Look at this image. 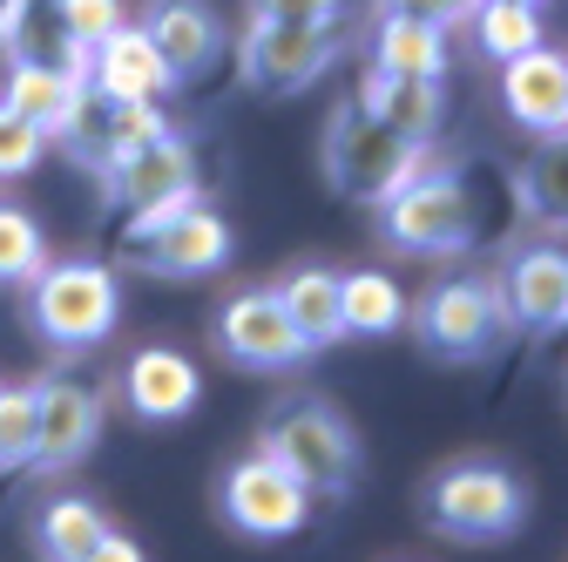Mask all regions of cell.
I'll use <instances>...</instances> for the list:
<instances>
[{"mask_svg":"<svg viewBox=\"0 0 568 562\" xmlns=\"http://www.w3.org/2000/svg\"><path fill=\"white\" fill-rule=\"evenodd\" d=\"M419 170H434V157H426L419 136L379 122V116L359 109V102L332 109V122H325V177H332L338 197L379 210V203H386L399 183H413Z\"/></svg>","mask_w":568,"mask_h":562,"instance_id":"cell-1","label":"cell"},{"mask_svg":"<svg viewBox=\"0 0 568 562\" xmlns=\"http://www.w3.org/2000/svg\"><path fill=\"white\" fill-rule=\"evenodd\" d=\"M264 454L292 468L312 495H345L359 481V434L345 428V413L318 393H284L264 420Z\"/></svg>","mask_w":568,"mask_h":562,"instance_id":"cell-2","label":"cell"},{"mask_svg":"<svg viewBox=\"0 0 568 562\" xmlns=\"http://www.w3.org/2000/svg\"><path fill=\"white\" fill-rule=\"evenodd\" d=\"M122 312V285L115 271L95 258H68V264H41L28 278V319L48 345L61 353H82V345H102L115 332Z\"/></svg>","mask_w":568,"mask_h":562,"instance_id":"cell-3","label":"cell"},{"mask_svg":"<svg viewBox=\"0 0 568 562\" xmlns=\"http://www.w3.org/2000/svg\"><path fill=\"white\" fill-rule=\"evenodd\" d=\"M379 231L393 251L406 258H460L474 251V197H467V170H419L413 183H399L379 203Z\"/></svg>","mask_w":568,"mask_h":562,"instance_id":"cell-4","label":"cell"},{"mask_svg":"<svg viewBox=\"0 0 568 562\" xmlns=\"http://www.w3.org/2000/svg\"><path fill=\"white\" fill-rule=\"evenodd\" d=\"M528 515L521 481L501 461H454L426 481V522L454 542H494V535H515Z\"/></svg>","mask_w":568,"mask_h":562,"instance_id":"cell-5","label":"cell"},{"mask_svg":"<svg viewBox=\"0 0 568 562\" xmlns=\"http://www.w3.org/2000/svg\"><path fill=\"white\" fill-rule=\"evenodd\" d=\"M122 251L150 278H210L231 258V224L210 203L190 197V203H170V210H135L129 231H122Z\"/></svg>","mask_w":568,"mask_h":562,"instance_id":"cell-6","label":"cell"},{"mask_svg":"<svg viewBox=\"0 0 568 562\" xmlns=\"http://www.w3.org/2000/svg\"><path fill=\"white\" fill-rule=\"evenodd\" d=\"M338 41H332V21H264L251 14L244 41H237V76L257 89V96H298L305 82H318L332 68Z\"/></svg>","mask_w":568,"mask_h":562,"instance_id":"cell-7","label":"cell"},{"mask_svg":"<svg viewBox=\"0 0 568 562\" xmlns=\"http://www.w3.org/2000/svg\"><path fill=\"white\" fill-rule=\"evenodd\" d=\"M419 339L440 360H487L508 339V305L494 278H447L419 299Z\"/></svg>","mask_w":568,"mask_h":562,"instance_id":"cell-8","label":"cell"},{"mask_svg":"<svg viewBox=\"0 0 568 562\" xmlns=\"http://www.w3.org/2000/svg\"><path fill=\"white\" fill-rule=\"evenodd\" d=\"M203 190V170H196V150L183 143L176 129L150 136V143H135L122 150L109 170H102V197L122 203L129 218L135 210H170V203H190Z\"/></svg>","mask_w":568,"mask_h":562,"instance_id":"cell-9","label":"cell"},{"mask_svg":"<svg viewBox=\"0 0 568 562\" xmlns=\"http://www.w3.org/2000/svg\"><path fill=\"white\" fill-rule=\"evenodd\" d=\"M305 515H312V488H305L292 468H277L264 448L224 474V522H231L237 535L271 542V535L305 529Z\"/></svg>","mask_w":568,"mask_h":562,"instance_id":"cell-10","label":"cell"},{"mask_svg":"<svg viewBox=\"0 0 568 562\" xmlns=\"http://www.w3.org/2000/svg\"><path fill=\"white\" fill-rule=\"evenodd\" d=\"M217 345H224V360L244 367V373H284V367L305 360V339L292 332V319H284V305H277L271 285H251V292H237L224 305Z\"/></svg>","mask_w":568,"mask_h":562,"instance_id":"cell-11","label":"cell"},{"mask_svg":"<svg viewBox=\"0 0 568 562\" xmlns=\"http://www.w3.org/2000/svg\"><path fill=\"white\" fill-rule=\"evenodd\" d=\"M102 434V400L82 380H41L34 387V474H68Z\"/></svg>","mask_w":568,"mask_h":562,"instance_id":"cell-12","label":"cell"},{"mask_svg":"<svg viewBox=\"0 0 568 562\" xmlns=\"http://www.w3.org/2000/svg\"><path fill=\"white\" fill-rule=\"evenodd\" d=\"M501 305H508V325H521V332H561V319H568L561 244H515L508 278H501Z\"/></svg>","mask_w":568,"mask_h":562,"instance_id":"cell-13","label":"cell"},{"mask_svg":"<svg viewBox=\"0 0 568 562\" xmlns=\"http://www.w3.org/2000/svg\"><path fill=\"white\" fill-rule=\"evenodd\" d=\"M89 89L109 96V102H142V96H170L176 76H170V61L156 54L150 28H109L95 48H89Z\"/></svg>","mask_w":568,"mask_h":562,"instance_id":"cell-14","label":"cell"},{"mask_svg":"<svg viewBox=\"0 0 568 562\" xmlns=\"http://www.w3.org/2000/svg\"><path fill=\"white\" fill-rule=\"evenodd\" d=\"M501 102L521 129L561 143V122H568V61L555 48H528V54H508L501 61Z\"/></svg>","mask_w":568,"mask_h":562,"instance_id":"cell-15","label":"cell"},{"mask_svg":"<svg viewBox=\"0 0 568 562\" xmlns=\"http://www.w3.org/2000/svg\"><path fill=\"white\" fill-rule=\"evenodd\" d=\"M203 380H196V360L176 353V345H142V353L122 367V400L135 420H183L196 407Z\"/></svg>","mask_w":568,"mask_h":562,"instance_id":"cell-16","label":"cell"},{"mask_svg":"<svg viewBox=\"0 0 568 562\" xmlns=\"http://www.w3.org/2000/svg\"><path fill=\"white\" fill-rule=\"evenodd\" d=\"M142 28H150V41H156V54L170 61L176 82H196L203 68L224 54V28H217V14H210L203 0H156Z\"/></svg>","mask_w":568,"mask_h":562,"instance_id":"cell-17","label":"cell"},{"mask_svg":"<svg viewBox=\"0 0 568 562\" xmlns=\"http://www.w3.org/2000/svg\"><path fill=\"white\" fill-rule=\"evenodd\" d=\"M359 109H373L379 122L434 143L440 136V116H447V96H440V76H393V68H366L359 76Z\"/></svg>","mask_w":568,"mask_h":562,"instance_id":"cell-18","label":"cell"},{"mask_svg":"<svg viewBox=\"0 0 568 562\" xmlns=\"http://www.w3.org/2000/svg\"><path fill=\"white\" fill-rule=\"evenodd\" d=\"M277 305H284V319H292V332L305 339V353H318V345H332V339H345V325H338V271H318V264H298L292 278H277Z\"/></svg>","mask_w":568,"mask_h":562,"instance_id":"cell-19","label":"cell"},{"mask_svg":"<svg viewBox=\"0 0 568 562\" xmlns=\"http://www.w3.org/2000/svg\"><path fill=\"white\" fill-rule=\"evenodd\" d=\"M82 82L68 76V68H48V61H8V89H0V109L28 116L41 136H54L68 122V109H75Z\"/></svg>","mask_w":568,"mask_h":562,"instance_id":"cell-20","label":"cell"},{"mask_svg":"<svg viewBox=\"0 0 568 562\" xmlns=\"http://www.w3.org/2000/svg\"><path fill=\"white\" fill-rule=\"evenodd\" d=\"M373 68H393V76H447V28L386 8L379 41H373Z\"/></svg>","mask_w":568,"mask_h":562,"instance_id":"cell-21","label":"cell"},{"mask_svg":"<svg viewBox=\"0 0 568 562\" xmlns=\"http://www.w3.org/2000/svg\"><path fill=\"white\" fill-rule=\"evenodd\" d=\"M399 319H406V292L386 271H345L338 278V325L345 332L386 339V332H399Z\"/></svg>","mask_w":568,"mask_h":562,"instance_id":"cell-22","label":"cell"},{"mask_svg":"<svg viewBox=\"0 0 568 562\" xmlns=\"http://www.w3.org/2000/svg\"><path fill=\"white\" fill-rule=\"evenodd\" d=\"M102 529H109V522H102V509H95V502L61 495V502H48V509H41L34 542H41V555H54V562H82V555H95Z\"/></svg>","mask_w":568,"mask_h":562,"instance_id":"cell-23","label":"cell"},{"mask_svg":"<svg viewBox=\"0 0 568 562\" xmlns=\"http://www.w3.org/2000/svg\"><path fill=\"white\" fill-rule=\"evenodd\" d=\"M474 28V48L487 61H508V54H528L541 41V8H521V0H480V8L467 14Z\"/></svg>","mask_w":568,"mask_h":562,"instance_id":"cell-24","label":"cell"},{"mask_svg":"<svg viewBox=\"0 0 568 562\" xmlns=\"http://www.w3.org/2000/svg\"><path fill=\"white\" fill-rule=\"evenodd\" d=\"M48 264V244H41V224L28 210L0 203V285H28V278Z\"/></svg>","mask_w":568,"mask_h":562,"instance_id":"cell-25","label":"cell"},{"mask_svg":"<svg viewBox=\"0 0 568 562\" xmlns=\"http://www.w3.org/2000/svg\"><path fill=\"white\" fill-rule=\"evenodd\" d=\"M34 454V387H0V474L28 468Z\"/></svg>","mask_w":568,"mask_h":562,"instance_id":"cell-26","label":"cell"},{"mask_svg":"<svg viewBox=\"0 0 568 562\" xmlns=\"http://www.w3.org/2000/svg\"><path fill=\"white\" fill-rule=\"evenodd\" d=\"M41 150H48V136H41L28 116L0 109V177H28V170L41 163Z\"/></svg>","mask_w":568,"mask_h":562,"instance_id":"cell-27","label":"cell"},{"mask_svg":"<svg viewBox=\"0 0 568 562\" xmlns=\"http://www.w3.org/2000/svg\"><path fill=\"white\" fill-rule=\"evenodd\" d=\"M54 14H61L68 41H82V48H95L109 28H122V8H115V0H54Z\"/></svg>","mask_w":568,"mask_h":562,"instance_id":"cell-28","label":"cell"},{"mask_svg":"<svg viewBox=\"0 0 568 562\" xmlns=\"http://www.w3.org/2000/svg\"><path fill=\"white\" fill-rule=\"evenodd\" d=\"M393 14H419V21H434V28H467V14L480 8V0H386Z\"/></svg>","mask_w":568,"mask_h":562,"instance_id":"cell-29","label":"cell"},{"mask_svg":"<svg viewBox=\"0 0 568 562\" xmlns=\"http://www.w3.org/2000/svg\"><path fill=\"white\" fill-rule=\"evenodd\" d=\"M251 14H264V21H338V0H257Z\"/></svg>","mask_w":568,"mask_h":562,"instance_id":"cell-30","label":"cell"},{"mask_svg":"<svg viewBox=\"0 0 568 562\" xmlns=\"http://www.w3.org/2000/svg\"><path fill=\"white\" fill-rule=\"evenodd\" d=\"M95 555H109V562H135L142 549H135L129 535H115V529H102V542H95Z\"/></svg>","mask_w":568,"mask_h":562,"instance_id":"cell-31","label":"cell"},{"mask_svg":"<svg viewBox=\"0 0 568 562\" xmlns=\"http://www.w3.org/2000/svg\"><path fill=\"white\" fill-rule=\"evenodd\" d=\"M521 8H541V0H521Z\"/></svg>","mask_w":568,"mask_h":562,"instance_id":"cell-32","label":"cell"}]
</instances>
